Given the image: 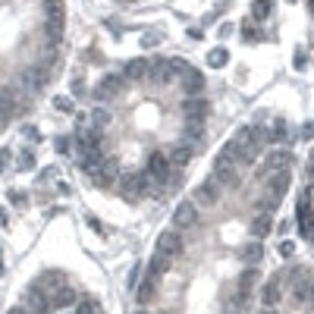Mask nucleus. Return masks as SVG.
I'll list each match as a JSON object with an SVG mask.
<instances>
[{"label": "nucleus", "instance_id": "12", "mask_svg": "<svg viewBox=\"0 0 314 314\" xmlns=\"http://www.w3.org/2000/svg\"><path fill=\"white\" fill-rule=\"evenodd\" d=\"M182 91H186V98H201V91H205V72H198V69L192 66V69L186 72Z\"/></svg>", "mask_w": 314, "mask_h": 314}, {"label": "nucleus", "instance_id": "29", "mask_svg": "<svg viewBox=\"0 0 314 314\" xmlns=\"http://www.w3.org/2000/svg\"><path fill=\"white\" fill-rule=\"evenodd\" d=\"M7 198H10V205H13V208H19V211H22V208H28V198H25V192H19V189H10V192H7Z\"/></svg>", "mask_w": 314, "mask_h": 314}, {"label": "nucleus", "instance_id": "48", "mask_svg": "<svg viewBox=\"0 0 314 314\" xmlns=\"http://www.w3.org/2000/svg\"><path fill=\"white\" fill-rule=\"evenodd\" d=\"M311 13H314V0H311Z\"/></svg>", "mask_w": 314, "mask_h": 314}, {"label": "nucleus", "instance_id": "51", "mask_svg": "<svg viewBox=\"0 0 314 314\" xmlns=\"http://www.w3.org/2000/svg\"><path fill=\"white\" fill-rule=\"evenodd\" d=\"M311 308H314V305H311Z\"/></svg>", "mask_w": 314, "mask_h": 314}, {"label": "nucleus", "instance_id": "44", "mask_svg": "<svg viewBox=\"0 0 314 314\" xmlns=\"http://www.w3.org/2000/svg\"><path fill=\"white\" fill-rule=\"evenodd\" d=\"M7 314H28V311H25V308H22V305H16V308H10V311H7Z\"/></svg>", "mask_w": 314, "mask_h": 314}, {"label": "nucleus", "instance_id": "31", "mask_svg": "<svg viewBox=\"0 0 314 314\" xmlns=\"http://www.w3.org/2000/svg\"><path fill=\"white\" fill-rule=\"evenodd\" d=\"M53 107H57L60 113H72V110H76V104H72L69 98H63V95H57V98H53Z\"/></svg>", "mask_w": 314, "mask_h": 314}, {"label": "nucleus", "instance_id": "27", "mask_svg": "<svg viewBox=\"0 0 314 314\" xmlns=\"http://www.w3.org/2000/svg\"><path fill=\"white\" fill-rule=\"evenodd\" d=\"M283 138H286V123H283V120H276L273 129H264V141L276 145V141H283Z\"/></svg>", "mask_w": 314, "mask_h": 314}, {"label": "nucleus", "instance_id": "10", "mask_svg": "<svg viewBox=\"0 0 314 314\" xmlns=\"http://www.w3.org/2000/svg\"><path fill=\"white\" fill-rule=\"evenodd\" d=\"M289 167H292V154L289 151H270L264 157V170H270V176L273 173H286Z\"/></svg>", "mask_w": 314, "mask_h": 314}, {"label": "nucleus", "instance_id": "16", "mask_svg": "<svg viewBox=\"0 0 314 314\" xmlns=\"http://www.w3.org/2000/svg\"><path fill=\"white\" fill-rule=\"evenodd\" d=\"M299 233L302 236H314V211L308 205V198L299 201Z\"/></svg>", "mask_w": 314, "mask_h": 314}, {"label": "nucleus", "instance_id": "1", "mask_svg": "<svg viewBox=\"0 0 314 314\" xmlns=\"http://www.w3.org/2000/svg\"><path fill=\"white\" fill-rule=\"evenodd\" d=\"M22 308H25L28 314H50V311H53V305H50V292L41 289L38 283H32V286L22 292Z\"/></svg>", "mask_w": 314, "mask_h": 314}, {"label": "nucleus", "instance_id": "40", "mask_svg": "<svg viewBox=\"0 0 314 314\" xmlns=\"http://www.w3.org/2000/svg\"><path fill=\"white\" fill-rule=\"evenodd\" d=\"M230 35H233V25L223 22V25H220V38H230Z\"/></svg>", "mask_w": 314, "mask_h": 314}, {"label": "nucleus", "instance_id": "5", "mask_svg": "<svg viewBox=\"0 0 314 314\" xmlns=\"http://www.w3.org/2000/svg\"><path fill=\"white\" fill-rule=\"evenodd\" d=\"M120 88H123V76H117V72H110V76H104V79L95 85V91H91V98H95L98 104H104V101H110V98H113Z\"/></svg>", "mask_w": 314, "mask_h": 314}, {"label": "nucleus", "instance_id": "14", "mask_svg": "<svg viewBox=\"0 0 314 314\" xmlns=\"http://www.w3.org/2000/svg\"><path fill=\"white\" fill-rule=\"evenodd\" d=\"M154 292H157V280H151V276L145 273V280L135 283V302L145 308L148 302H154Z\"/></svg>", "mask_w": 314, "mask_h": 314}, {"label": "nucleus", "instance_id": "2", "mask_svg": "<svg viewBox=\"0 0 314 314\" xmlns=\"http://www.w3.org/2000/svg\"><path fill=\"white\" fill-rule=\"evenodd\" d=\"M148 176L151 179H157L160 186H176L179 182V176L173 173V163H170V157L167 154H151V160H148Z\"/></svg>", "mask_w": 314, "mask_h": 314}, {"label": "nucleus", "instance_id": "23", "mask_svg": "<svg viewBox=\"0 0 314 314\" xmlns=\"http://www.w3.org/2000/svg\"><path fill=\"white\" fill-rule=\"evenodd\" d=\"M283 280L295 289V286H302V283H308L311 276H308V267H289L286 273H283Z\"/></svg>", "mask_w": 314, "mask_h": 314}, {"label": "nucleus", "instance_id": "13", "mask_svg": "<svg viewBox=\"0 0 314 314\" xmlns=\"http://www.w3.org/2000/svg\"><path fill=\"white\" fill-rule=\"evenodd\" d=\"M214 179L220 189H239V182H242L236 167H214Z\"/></svg>", "mask_w": 314, "mask_h": 314}, {"label": "nucleus", "instance_id": "4", "mask_svg": "<svg viewBox=\"0 0 314 314\" xmlns=\"http://www.w3.org/2000/svg\"><path fill=\"white\" fill-rule=\"evenodd\" d=\"M220 192H223V189H220L217 179L211 176V179H205V182L195 189V201H192V205H195V208H214L217 201H220Z\"/></svg>", "mask_w": 314, "mask_h": 314}, {"label": "nucleus", "instance_id": "47", "mask_svg": "<svg viewBox=\"0 0 314 314\" xmlns=\"http://www.w3.org/2000/svg\"><path fill=\"white\" fill-rule=\"evenodd\" d=\"M135 314H148V311H145V308H141V311H135Z\"/></svg>", "mask_w": 314, "mask_h": 314}, {"label": "nucleus", "instance_id": "18", "mask_svg": "<svg viewBox=\"0 0 314 314\" xmlns=\"http://www.w3.org/2000/svg\"><path fill=\"white\" fill-rule=\"evenodd\" d=\"M35 283H38L41 289H47V292H57L60 286H66V280H63V273H60V270H44Z\"/></svg>", "mask_w": 314, "mask_h": 314}, {"label": "nucleus", "instance_id": "39", "mask_svg": "<svg viewBox=\"0 0 314 314\" xmlns=\"http://www.w3.org/2000/svg\"><path fill=\"white\" fill-rule=\"evenodd\" d=\"M22 135H25V138H38V129H35V126H25Z\"/></svg>", "mask_w": 314, "mask_h": 314}, {"label": "nucleus", "instance_id": "46", "mask_svg": "<svg viewBox=\"0 0 314 314\" xmlns=\"http://www.w3.org/2000/svg\"><path fill=\"white\" fill-rule=\"evenodd\" d=\"M311 173H314V154H311Z\"/></svg>", "mask_w": 314, "mask_h": 314}, {"label": "nucleus", "instance_id": "24", "mask_svg": "<svg viewBox=\"0 0 314 314\" xmlns=\"http://www.w3.org/2000/svg\"><path fill=\"white\" fill-rule=\"evenodd\" d=\"M242 258H245V264H248V267H254V264H258V261H261V258H264V245H261V242H258V239H254V242H248V245H245Z\"/></svg>", "mask_w": 314, "mask_h": 314}, {"label": "nucleus", "instance_id": "35", "mask_svg": "<svg viewBox=\"0 0 314 314\" xmlns=\"http://www.w3.org/2000/svg\"><path fill=\"white\" fill-rule=\"evenodd\" d=\"M76 314H98V305H95V302H82V305L76 308Z\"/></svg>", "mask_w": 314, "mask_h": 314}, {"label": "nucleus", "instance_id": "22", "mask_svg": "<svg viewBox=\"0 0 314 314\" xmlns=\"http://www.w3.org/2000/svg\"><path fill=\"white\" fill-rule=\"evenodd\" d=\"M123 79H148V60H129L126 63V76Z\"/></svg>", "mask_w": 314, "mask_h": 314}, {"label": "nucleus", "instance_id": "6", "mask_svg": "<svg viewBox=\"0 0 314 314\" xmlns=\"http://www.w3.org/2000/svg\"><path fill=\"white\" fill-rule=\"evenodd\" d=\"M182 113H186V123H201V126H205L211 107H208L205 98H186V101H182Z\"/></svg>", "mask_w": 314, "mask_h": 314}, {"label": "nucleus", "instance_id": "36", "mask_svg": "<svg viewBox=\"0 0 314 314\" xmlns=\"http://www.w3.org/2000/svg\"><path fill=\"white\" fill-rule=\"evenodd\" d=\"M292 63L299 66V69H305V66H308V57H305V53L299 50V53H295V57H292Z\"/></svg>", "mask_w": 314, "mask_h": 314}, {"label": "nucleus", "instance_id": "42", "mask_svg": "<svg viewBox=\"0 0 314 314\" xmlns=\"http://www.w3.org/2000/svg\"><path fill=\"white\" fill-rule=\"evenodd\" d=\"M10 226V220H7V211H0V230H7Z\"/></svg>", "mask_w": 314, "mask_h": 314}, {"label": "nucleus", "instance_id": "15", "mask_svg": "<svg viewBox=\"0 0 314 314\" xmlns=\"http://www.w3.org/2000/svg\"><path fill=\"white\" fill-rule=\"evenodd\" d=\"M170 264H173V258H170V254L154 251V254H151V261H148V276H151V280H157V276H163V273L170 270Z\"/></svg>", "mask_w": 314, "mask_h": 314}, {"label": "nucleus", "instance_id": "37", "mask_svg": "<svg viewBox=\"0 0 314 314\" xmlns=\"http://www.w3.org/2000/svg\"><path fill=\"white\" fill-rule=\"evenodd\" d=\"M7 163H10V151H7V148H0V173H4Z\"/></svg>", "mask_w": 314, "mask_h": 314}, {"label": "nucleus", "instance_id": "43", "mask_svg": "<svg viewBox=\"0 0 314 314\" xmlns=\"http://www.w3.org/2000/svg\"><path fill=\"white\" fill-rule=\"evenodd\" d=\"M7 273V261H4V248H0V276Z\"/></svg>", "mask_w": 314, "mask_h": 314}, {"label": "nucleus", "instance_id": "50", "mask_svg": "<svg viewBox=\"0 0 314 314\" xmlns=\"http://www.w3.org/2000/svg\"><path fill=\"white\" fill-rule=\"evenodd\" d=\"M289 4H295V0H289Z\"/></svg>", "mask_w": 314, "mask_h": 314}, {"label": "nucleus", "instance_id": "26", "mask_svg": "<svg viewBox=\"0 0 314 314\" xmlns=\"http://www.w3.org/2000/svg\"><path fill=\"white\" fill-rule=\"evenodd\" d=\"M192 154H195V148H189V145H179V148H173V154H170V163H173V167H186Z\"/></svg>", "mask_w": 314, "mask_h": 314}, {"label": "nucleus", "instance_id": "7", "mask_svg": "<svg viewBox=\"0 0 314 314\" xmlns=\"http://www.w3.org/2000/svg\"><path fill=\"white\" fill-rule=\"evenodd\" d=\"M182 236H179V230H163L160 236H157V248L154 251H163V254H170V258H176V254H182Z\"/></svg>", "mask_w": 314, "mask_h": 314}, {"label": "nucleus", "instance_id": "8", "mask_svg": "<svg viewBox=\"0 0 314 314\" xmlns=\"http://www.w3.org/2000/svg\"><path fill=\"white\" fill-rule=\"evenodd\" d=\"M195 220H198V208L192 205V201H179L176 211H173V226L176 230H189V226H195Z\"/></svg>", "mask_w": 314, "mask_h": 314}, {"label": "nucleus", "instance_id": "9", "mask_svg": "<svg viewBox=\"0 0 314 314\" xmlns=\"http://www.w3.org/2000/svg\"><path fill=\"white\" fill-rule=\"evenodd\" d=\"M280 283H283V273H276V276H270V280L264 283V289H261V302H264V308H276L280 305Z\"/></svg>", "mask_w": 314, "mask_h": 314}, {"label": "nucleus", "instance_id": "20", "mask_svg": "<svg viewBox=\"0 0 314 314\" xmlns=\"http://www.w3.org/2000/svg\"><path fill=\"white\" fill-rule=\"evenodd\" d=\"M267 189H270V195L280 201L283 195H286V189H289V170L286 173H273L270 176V182H267Z\"/></svg>", "mask_w": 314, "mask_h": 314}, {"label": "nucleus", "instance_id": "49", "mask_svg": "<svg viewBox=\"0 0 314 314\" xmlns=\"http://www.w3.org/2000/svg\"><path fill=\"white\" fill-rule=\"evenodd\" d=\"M63 314H76V311H63Z\"/></svg>", "mask_w": 314, "mask_h": 314}, {"label": "nucleus", "instance_id": "52", "mask_svg": "<svg viewBox=\"0 0 314 314\" xmlns=\"http://www.w3.org/2000/svg\"><path fill=\"white\" fill-rule=\"evenodd\" d=\"M311 239H314V236H311Z\"/></svg>", "mask_w": 314, "mask_h": 314}, {"label": "nucleus", "instance_id": "45", "mask_svg": "<svg viewBox=\"0 0 314 314\" xmlns=\"http://www.w3.org/2000/svg\"><path fill=\"white\" fill-rule=\"evenodd\" d=\"M261 314H276V308H264V311H261Z\"/></svg>", "mask_w": 314, "mask_h": 314}, {"label": "nucleus", "instance_id": "17", "mask_svg": "<svg viewBox=\"0 0 314 314\" xmlns=\"http://www.w3.org/2000/svg\"><path fill=\"white\" fill-rule=\"evenodd\" d=\"M66 22V10H63V0H50L47 10H44V25H60Z\"/></svg>", "mask_w": 314, "mask_h": 314}, {"label": "nucleus", "instance_id": "33", "mask_svg": "<svg viewBox=\"0 0 314 314\" xmlns=\"http://www.w3.org/2000/svg\"><path fill=\"white\" fill-rule=\"evenodd\" d=\"M53 148H57V154H69V151H72V138L60 135V138H57V145H53Z\"/></svg>", "mask_w": 314, "mask_h": 314}, {"label": "nucleus", "instance_id": "25", "mask_svg": "<svg viewBox=\"0 0 314 314\" xmlns=\"http://www.w3.org/2000/svg\"><path fill=\"white\" fill-rule=\"evenodd\" d=\"M226 63H230V50H226V47L208 50V66H211V69H220V66H226Z\"/></svg>", "mask_w": 314, "mask_h": 314}, {"label": "nucleus", "instance_id": "19", "mask_svg": "<svg viewBox=\"0 0 314 314\" xmlns=\"http://www.w3.org/2000/svg\"><path fill=\"white\" fill-rule=\"evenodd\" d=\"M248 230H251V236L254 239H264V236H270V230H273V220H270V214H258L251 223H248Z\"/></svg>", "mask_w": 314, "mask_h": 314}, {"label": "nucleus", "instance_id": "3", "mask_svg": "<svg viewBox=\"0 0 314 314\" xmlns=\"http://www.w3.org/2000/svg\"><path fill=\"white\" fill-rule=\"evenodd\" d=\"M120 192H123L129 201H135V198H141V195L151 192V176H148V173H126V176L120 179Z\"/></svg>", "mask_w": 314, "mask_h": 314}, {"label": "nucleus", "instance_id": "11", "mask_svg": "<svg viewBox=\"0 0 314 314\" xmlns=\"http://www.w3.org/2000/svg\"><path fill=\"white\" fill-rule=\"evenodd\" d=\"M76 302H79V292L72 289V286H60L57 292H50V305L60 308V311H69Z\"/></svg>", "mask_w": 314, "mask_h": 314}, {"label": "nucleus", "instance_id": "21", "mask_svg": "<svg viewBox=\"0 0 314 314\" xmlns=\"http://www.w3.org/2000/svg\"><path fill=\"white\" fill-rule=\"evenodd\" d=\"M270 13H273V0H254V4H251V19L254 22L270 19Z\"/></svg>", "mask_w": 314, "mask_h": 314}, {"label": "nucleus", "instance_id": "41", "mask_svg": "<svg viewBox=\"0 0 314 314\" xmlns=\"http://www.w3.org/2000/svg\"><path fill=\"white\" fill-rule=\"evenodd\" d=\"M302 135H305V138H311V135H314V123H308V126L302 129Z\"/></svg>", "mask_w": 314, "mask_h": 314}, {"label": "nucleus", "instance_id": "28", "mask_svg": "<svg viewBox=\"0 0 314 314\" xmlns=\"http://www.w3.org/2000/svg\"><path fill=\"white\" fill-rule=\"evenodd\" d=\"M88 120H91V129H104V126L110 123V110L98 104L95 110H91V117H88Z\"/></svg>", "mask_w": 314, "mask_h": 314}, {"label": "nucleus", "instance_id": "38", "mask_svg": "<svg viewBox=\"0 0 314 314\" xmlns=\"http://www.w3.org/2000/svg\"><path fill=\"white\" fill-rule=\"evenodd\" d=\"M141 44L145 47H154L157 44V35H141Z\"/></svg>", "mask_w": 314, "mask_h": 314}, {"label": "nucleus", "instance_id": "34", "mask_svg": "<svg viewBox=\"0 0 314 314\" xmlns=\"http://www.w3.org/2000/svg\"><path fill=\"white\" fill-rule=\"evenodd\" d=\"M280 254H283V258H292V254H295V242H292V239H283V242H280Z\"/></svg>", "mask_w": 314, "mask_h": 314}, {"label": "nucleus", "instance_id": "30", "mask_svg": "<svg viewBox=\"0 0 314 314\" xmlns=\"http://www.w3.org/2000/svg\"><path fill=\"white\" fill-rule=\"evenodd\" d=\"M16 163H19V170H35V154L28 151V148H22L19 157H16Z\"/></svg>", "mask_w": 314, "mask_h": 314}, {"label": "nucleus", "instance_id": "32", "mask_svg": "<svg viewBox=\"0 0 314 314\" xmlns=\"http://www.w3.org/2000/svg\"><path fill=\"white\" fill-rule=\"evenodd\" d=\"M242 41H261V32L254 25H242Z\"/></svg>", "mask_w": 314, "mask_h": 314}]
</instances>
